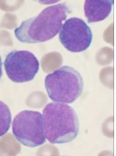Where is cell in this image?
Wrapping results in <instances>:
<instances>
[{"instance_id": "cell-2", "label": "cell", "mask_w": 116, "mask_h": 156, "mask_svg": "<svg viewBox=\"0 0 116 156\" xmlns=\"http://www.w3.org/2000/svg\"><path fill=\"white\" fill-rule=\"evenodd\" d=\"M42 117L45 138L50 144H67L78 135L79 122L77 114L66 103L48 104L43 110Z\"/></svg>"}, {"instance_id": "cell-4", "label": "cell", "mask_w": 116, "mask_h": 156, "mask_svg": "<svg viewBox=\"0 0 116 156\" xmlns=\"http://www.w3.org/2000/svg\"><path fill=\"white\" fill-rule=\"evenodd\" d=\"M12 127L15 138L23 145L35 148L45 142L42 115L40 112L21 111L14 118Z\"/></svg>"}, {"instance_id": "cell-3", "label": "cell", "mask_w": 116, "mask_h": 156, "mask_svg": "<svg viewBox=\"0 0 116 156\" xmlns=\"http://www.w3.org/2000/svg\"><path fill=\"white\" fill-rule=\"evenodd\" d=\"M83 80L75 69L63 66L48 74L45 80V90L54 101L71 104L82 94Z\"/></svg>"}, {"instance_id": "cell-9", "label": "cell", "mask_w": 116, "mask_h": 156, "mask_svg": "<svg viewBox=\"0 0 116 156\" xmlns=\"http://www.w3.org/2000/svg\"><path fill=\"white\" fill-rule=\"evenodd\" d=\"M2 75V63L1 57L0 56V79Z\"/></svg>"}, {"instance_id": "cell-7", "label": "cell", "mask_w": 116, "mask_h": 156, "mask_svg": "<svg viewBox=\"0 0 116 156\" xmlns=\"http://www.w3.org/2000/svg\"><path fill=\"white\" fill-rule=\"evenodd\" d=\"M113 0H86L84 12L88 22H99L106 19L112 11Z\"/></svg>"}, {"instance_id": "cell-1", "label": "cell", "mask_w": 116, "mask_h": 156, "mask_svg": "<svg viewBox=\"0 0 116 156\" xmlns=\"http://www.w3.org/2000/svg\"><path fill=\"white\" fill-rule=\"evenodd\" d=\"M71 10L66 3L45 8L38 16L22 21L14 30V35L22 43H43L54 38L58 33Z\"/></svg>"}, {"instance_id": "cell-5", "label": "cell", "mask_w": 116, "mask_h": 156, "mask_svg": "<svg viewBox=\"0 0 116 156\" xmlns=\"http://www.w3.org/2000/svg\"><path fill=\"white\" fill-rule=\"evenodd\" d=\"M7 75L16 83L29 82L38 73L40 63L35 55L26 50H14L7 55L4 62Z\"/></svg>"}, {"instance_id": "cell-8", "label": "cell", "mask_w": 116, "mask_h": 156, "mask_svg": "<svg viewBox=\"0 0 116 156\" xmlns=\"http://www.w3.org/2000/svg\"><path fill=\"white\" fill-rule=\"evenodd\" d=\"M12 123V114L8 106L0 100V137L10 129Z\"/></svg>"}, {"instance_id": "cell-6", "label": "cell", "mask_w": 116, "mask_h": 156, "mask_svg": "<svg viewBox=\"0 0 116 156\" xmlns=\"http://www.w3.org/2000/svg\"><path fill=\"white\" fill-rule=\"evenodd\" d=\"M93 35L90 27L85 20L72 17L66 20L59 33L60 42L68 51L79 53L90 47Z\"/></svg>"}]
</instances>
